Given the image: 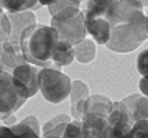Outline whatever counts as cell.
<instances>
[{"mask_svg": "<svg viewBox=\"0 0 148 138\" xmlns=\"http://www.w3.org/2000/svg\"><path fill=\"white\" fill-rule=\"evenodd\" d=\"M59 41L56 30L51 25L35 23L25 28L20 38V48L27 63L38 68H54L53 56L54 44Z\"/></svg>", "mask_w": 148, "mask_h": 138, "instance_id": "1", "label": "cell"}, {"mask_svg": "<svg viewBox=\"0 0 148 138\" xmlns=\"http://www.w3.org/2000/svg\"><path fill=\"white\" fill-rule=\"evenodd\" d=\"M148 38V16L143 12H138L132 18L112 25L110 40L107 48L115 53H130L138 48Z\"/></svg>", "mask_w": 148, "mask_h": 138, "instance_id": "2", "label": "cell"}, {"mask_svg": "<svg viewBox=\"0 0 148 138\" xmlns=\"http://www.w3.org/2000/svg\"><path fill=\"white\" fill-rule=\"evenodd\" d=\"M51 27L56 30L59 40L71 43L73 46L84 41L87 36L86 13L77 7H68L51 16Z\"/></svg>", "mask_w": 148, "mask_h": 138, "instance_id": "3", "label": "cell"}, {"mask_svg": "<svg viewBox=\"0 0 148 138\" xmlns=\"http://www.w3.org/2000/svg\"><path fill=\"white\" fill-rule=\"evenodd\" d=\"M38 85L41 96L51 104H61L71 94L73 81L56 68H43L38 74Z\"/></svg>", "mask_w": 148, "mask_h": 138, "instance_id": "4", "label": "cell"}, {"mask_svg": "<svg viewBox=\"0 0 148 138\" xmlns=\"http://www.w3.org/2000/svg\"><path fill=\"white\" fill-rule=\"evenodd\" d=\"M28 92L8 71H0V112L15 113L28 99Z\"/></svg>", "mask_w": 148, "mask_h": 138, "instance_id": "5", "label": "cell"}, {"mask_svg": "<svg viewBox=\"0 0 148 138\" xmlns=\"http://www.w3.org/2000/svg\"><path fill=\"white\" fill-rule=\"evenodd\" d=\"M107 120H109V127H110V137L109 138H122L135 123L128 107L122 100L114 102L112 112L109 113Z\"/></svg>", "mask_w": 148, "mask_h": 138, "instance_id": "6", "label": "cell"}, {"mask_svg": "<svg viewBox=\"0 0 148 138\" xmlns=\"http://www.w3.org/2000/svg\"><path fill=\"white\" fill-rule=\"evenodd\" d=\"M143 3L140 0H117L115 3L112 5V8L107 13V20L112 25H117L120 21H125L128 18H132L135 13L143 12Z\"/></svg>", "mask_w": 148, "mask_h": 138, "instance_id": "7", "label": "cell"}, {"mask_svg": "<svg viewBox=\"0 0 148 138\" xmlns=\"http://www.w3.org/2000/svg\"><path fill=\"white\" fill-rule=\"evenodd\" d=\"M82 133L87 138H109L110 127L107 117L97 113H86L82 117Z\"/></svg>", "mask_w": 148, "mask_h": 138, "instance_id": "8", "label": "cell"}, {"mask_svg": "<svg viewBox=\"0 0 148 138\" xmlns=\"http://www.w3.org/2000/svg\"><path fill=\"white\" fill-rule=\"evenodd\" d=\"M12 74H13V77L27 89L30 97H33L38 90H40V85H38L40 69H38V66H33V64H30V63L20 64V66H16V68L12 71Z\"/></svg>", "mask_w": 148, "mask_h": 138, "instance_id": "9", "label": "cell"}, {"mask_svg": "<svg viewBox=\"0 0 148 138\" xmlns=\"http://www.w3.org/2000/svg\"><path fill=\"white\" fill-rule=\"evenodd\" d=\"M25 63H27V59L23 56L20 44H13L10 41L0 43V66L5 71L12 72L16 66Z\"/></svg>", "mask_w": 148, "mask_h": 138, "instance_id": "10", "label": "cell"}, {"mask_svg": "<svg viewBox=\"0 0 148 138\" xmlns=\"http://www.w3.org/2000/svg\"><path fill=\"white\" fill-rule=\"evenodd\" d=\"M8 18H10L12 23V33L8 41L13 43V44H20L21 33L25 31L27 27L36 23V16L32 10H28V12H21V13H8Z\"/></svg>", "mask_w": 148, "mask_h": 138, "instance_id": "11", "label": "cell"}, {"mask_svg": "<svg viewBox=\"0 0 148 138\" xmlns=\"http://www.w3.org/2000/svg\"><path fill=\"white\" fill-rule=\"evenodd\" d=\"M89 97V87L82 81H73L71 87V115L76 120H82V110H84V102Z\"/></svg>", "mask_w": 148, "mask_h": 138, "instance_id": "12", "label": "cell"}, {"mask_svg": "<svg viewBox=\"0 0 148 138\" xmlns=\"http://www.w3.org/2000/svg\"><path fill=\"white\" fill-rule=\"evenodd\" d=\"M86 30L87 35H90L92 40L99 44H107L110 40L112 27L107 18H86Z\"/></svg>", "mask_w": 148, "mask_h": 138, "instance_id": "13", "label": "cell"}, {"mask_svg": "<svg viewBox=\"0 0 148 138\" xmlns=\"http://www.w3.org/2000/svg\"><path fill=\"white\" fill-rule=\"evenodd\" d=\"M114 102L106 96H89L84 102V110H82V117L86 113H97V115H104L109 117L112 112Z\"/></svg>", "mask_w": 148, "mask_h": 138, "instance_id": "14", "label": "cell"}, {"mask_svg": "<svg viewBox=\"0 0 148 138\" xmlns=\"http://www.w3.org/2000/svg\"><path fill=\"white\" fill-rule=\"evenodd\" d=\"M123 104L128 107V110L132 113L133 122L138 120H148V97L142 94H133V96L123 99Z\"/></svg>", "mask_w": 148, "mask_h": 138, "instance_id": "15", "label": "cell"}, {"mask_svg": "<svg viewBox=\"0 0 148 138\" xmlns=\"http://www.w3.org/2000/svg\"><path fill=\"white\" fill-rule=\"evenodd\" d=\"M74 59H76V56H74V46L68 41L59 40L54 44L53 56H51V61H53L54 68L59 69V68H63V66H69Z\"/></svg>", "mask_w": 148, "mask_h": 138, "instance_id": "16", "label": "cell"}, {"mask_svg": "<svg viewBox=\"0 0 148 138\" xmlns=\"http://www.w3.org/2000/svg\"><path fill=\"white\" fill-rule=\"evenodd\" d=\"M0 138H40V133H36L33 128H30L25 123H13V125H0Z\"/></svg>", "mask_w": 148, "mask_h": 138, "instance_id": "17", "label": "cell"}, {"mask_svg": "<svg viewBox=\"0 0 148 138\" xmlns=\"http://www.w3.org/2000/svg\"><path fill=\"white\" fill-rule=\"evenodd\" d=\"M117 0H87L86 18H106Z\"/></svg>", "mask_w": 148, "mask_h": 138, "instance_id": "18", "label": "cell"}, {"mask_svg": "<svg viewBox=\"0 0 148 138\" xmlns=\"http://www.w3.org/2000/svg\"><path fill=\"white\" fill-rule=\"evenodd\" d=\"M74 56L76 59L82 64H87L95 59V41L86 38L84 41H81L79 44L74 46Z\"/></svg>", "mask_w": 148, "mask_h": 138, "instance_id": "19", "label": "cell"}, {"mask_svg": "<svg viewBox=\"0 0 148 138\" xmlns=\"http://www.w3.org/2000/svg\"><path fill=\"white\" fill-rule=\"evenodd\" d=\"M2 7L8 13H21L28 10L33 12L41 5L38 3V0H2Z\"/></svg>", "mask_w": 148, "mask_h": 138, "instance_id": "20", "label": "cell"}, {"mask_svg": "<svg viewBox=\"0 0 148 138\" xmlns=\"http://www.w3.org/2000/svg\"><path fill=\"white\" fill-rule=\"evenodd\" d=\"M122 138H148V120H138Z\"/></svg>", "mask_w": 148, "mask_h": 138, "instance_id": "21", "label": "cell"}, {"mask_svg": "<svg viewBox=\"0 0 148 138\" xmlns=\"http://www.w3.org/2000/svg\"><path fill=\"white\" fill-rule=\"evenodd\" d=\"M86 135L82 133V120H71L66 123L63 132V138H84Z\"/></svg>", "mask_w": 148, "mask_h": 138, "instance_id": "22", "label": "cell"}, {"mask_svg": "<svg viewBox=\"0 0 148 138\" xmlns=\"http://www.w3.org/2000/svg\"><path fill=\"white\" fill-rule=\"evenodd\" d=\"M12 33V23L7 13H0V43L8 41Z\"/></svg>", "mask_w": 148, "mask_h": 138, "instance_id": "23", "label": "cell"}, {"mask_svg": "<svg viewBox=\"0 0 148 138\" xmlns=\"http://www.w3.org/2000/svg\"><path fill=\"white\" fill-rule=\"evenodd\" d=\"M81 2H82V0H58L56 3L48 7V10H49V15L53 16V15H56L58 12H61L63 8H68V7H77V8H79Z\"/></svg>", "mask_w": 148, "mask_h": 138, "instance_id": "24", "label": "cell"}, {"mask_svg": "<svg viewBox=\"0 0 148 138\" xmlns=\"http://www.w3.org/2000/svg\"><path fill=\"white\" fill-rule=\"evenodd\" d=\"M137 69H138V72L142 74V77H147L148 79V48L143 49L142 53L138 54Z\"/></svg>", "mask_w": 148, "mask_h": 138, "instance_id": "25", "label": "cell"}, {"mask_svg": "<svg viewBox=\"0 0 148 138\" xmlns=\"http://www.w3.org/2000/svg\"><path fill=\"white\" fill-rule=\"evenodd\" d=\"M71 122V117L69 115H64V113H61V115H56V117L49 118L45 125H43V132H48V130H51V128L58 127V125H63V123H69Z\"/></svg>", "mask_w": 148, "mask_h": 138, "instance_id": "26", "label": "cell"}, {"mask_svg": "<svg viewBox=\"0 0 148 138\" xmlns=\"http://www.w3.org/2000/svg\"><path fill=\"white\" fill-rule=\"evenodd\" d=\"M64 127H66V123L58 125V127L51 128V130H48V132H43V138H63Z\"/></svg>", "mask_w": 148, "mask_h": 138, "instance_id": "27", "label": "cell"}, {"mask_svg": "<svg viewBox=\"0 0 148 138\" xmlns=\"http://www.w3.org/2000/svg\"><path fill=\"white\" fill-rule=\"evenodd\" d=\"M21 123H25V125H28L30 128H33L36 133H40V123H38V118L35 117V115H30V117H25L23 120H21Z\"/></svg>", "mask_w": 148, "mask_h": 138, "instance_id": "28", "label": "cell"}, {"mask_svg": "<svg viewBox=\"0 0 148 138\" xmlns=\"http://www.w3.org/2000/svg\"><path fill=\"white\" fill-rule=\"evenodd\" d=\"M140 90H142V94L145 97H148V79L147 77H142V79H140Z\"/></svg>", "mask_w": 148, "mask_h": 138, "instance_id": "29", "label": "cell"}, {"mask_svg": "<svg viewBox=\"0 0 148 138\" xmlns=\"http://www.w3.org/2000/svg\"><path fill=\"white\" fill-rule=\"evenodd\" d=\"M56 2H58V0H38V3H40V5H53V3H56Z\"/></svg>", "mask_w": 148, "mask_h": 138, "instance_id": "30", "label": "cell"}, {"mask_svg": "<svg viewBox=\"0 0 148 138\" xmlns=\"http://www.w3.org/2000/svg\"><path fill=\"white\" fill-rule=\"evenodd\" d=\"M12 115H13V113H12ZM12 115H7V113H3V112H0V122H3V123H5L7 120H8V118L12 117Z\"/></svg>", "mask_w": 148, "mask_h": 138, "instance_id": "31", "label": "cell"}, {"mask_svg": "<svg viewBox=\"0 0 148 138\" xmlns=\"http://www.w3.org/2000/svg\"><path fill=\"white\" fill-rule=\"evenodd\" d=\"M140 2H142V3H143V5H145V7L148 5V0H140Z\"/></svg>", "mask_w": 148, "mask_h": 138, "instance_id": "32", "label": "cell"}, {"mask_svg": "<svg viewBox=\"0 0 148 138\" xmlns=\"http://www.w3.org/2000/svg\"><path fill=\"white\" fill-rule=\"evenodd\" d=\"M0 7H2V0H0Z\"/></svg>", "mask_w": 148, "mask_h": 138, "instance_id": "33", "label": "cell"}, {"mask_svg": "<svg viewBox=\"0 0 148 138\" xmlns=\"http://www.w3.org/2000/svg\"><path fill=\"white\" fill-rule=\"evenodd\" d=\"M147 16H148V12H147Z\"/></svg>", "mask_w": 148, "mask_h": 138, "instance_id": "34", "label": "cell"}, {"mask_svg": "<svg viewBox=\"0 0 148 138\" xmlns=\"http://www.w3.org/2000/svg\"><path fill=\"white\" fill-rule=\"evenodd\" d=\"M84 138H87V137H84Z\"/></svg>", "mask_w": 148, "mask_h": 138, "instance_id": "35", "label": "cell"}]
</instances>
